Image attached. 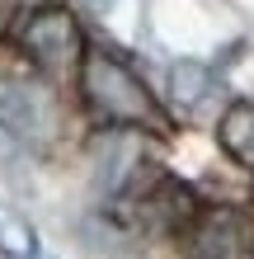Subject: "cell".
Instances as JSON below:
<instances>
[{"mask_svg":"<svg viewBox=\"0 0 254 259\" xmlns=\"http://www.w3.org/2000/svg\"><path fill=\"white\" fill-rule=\"evenodd\" d=\"M80 90H85V99L94 104L104 118H113V123H141V127L160 123V109H156L151 90L109 52H85Z\"/></svg>","mask_w":254,"mask_h":259,"instance_id":"obj_1","label":"cell"},{"mask_svg":"<svg viewBox=\"0 0 254 259\" xmlns=\"http://www.w3.org/2000/svg\"><path fill=\"white\" fill-rule=\"evenodd\" d=\"M0 132L19 146H42L57 132L52 90L38 80H0Z\"/></svg>","mask_w":254,"mask_h":259,"instance_id":"obj_2","label":"cell"},{"mask_svg":"<svg viewBox=\"0 0 254 259\" xmlns=\"http://www.w3.org/2000/svg\"><path fill=\"white\" fill-rule=\"evenodd\" d=\"M24 52L42 66H66L80 52V28L66 10H42L24 24Z\"/></svg>","mask_w":254,"mask_h":259,"instance_id":"obj_3","label":"cell"},{"mask_svg":"<svg viewBox=\"0 0 254 259\" xmlns=\"http://www.w3.org/2000/svg\"><path fill=\"white\" fill-rule=\"evenodd\" d=\"M245 250H249V226L235 212L217 207L193 222V236H188L193 259H245Z\"/></svg>","mask_w":254,"mask_h":259,"instance_id":"obj_4","label":"cell"},{"mask_svg":"<svg viewBox=\"0 0 254 259\" xmlns=\"http://www.w3.org/2000/svg\"><path fill=\"white\" fill-rule=\"evenodd\" d=\"M217 90V71L207 62H193V57H184V62L170 66V99L179 104V109H198V104Z\"/></svg>","mask_w":254,"mask_h":259,"instance_id":"obj_5","label":"cell"},{"mask_svg":"<svg viewBox=\"0 0 254 259\" xmlns=\"http://www.w3.org/2000/svg\"><path fill=\"white\" fill-rule=\"evenodd\" d=\"M221 146H226L235 160L254 165V99L226 109V118H221Z\"/></svg>","mask_w":254,"mask_h":259,"instance_id":"obj_6","label":"cell"},{"mask_svg":"<svg viewBox=\"0 0 254 259\" xmlns=\"http://www.w3.org/2000/svg\"><path fill=\"white\" fill-rule=\"evenodd\" d=\"M0 259H38V231L10 207H0Z\"/></svg>","mask_w":254,"mask_h":259,"instance_id":"obj_7","label":"cell"}]
</instances>
